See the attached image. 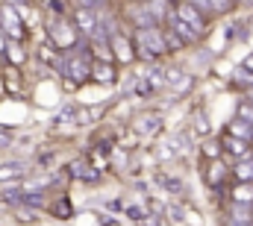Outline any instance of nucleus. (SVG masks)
Segmentation results:
<instances>
[{
  "mask_svg": "<svg viewBox=\"0 0 253 226\" xmlns=\"http://www.w3.org/2000/svg\"><path fill=\"white\" fill-rule=\"evenodd\" d=\"M74 27L91 38L94 30H97V12H94V9H85V6H77V9H74Z\"/></svg>",
  "mask_w": 253,
  "mask_h": 226,
  "instance_id": "6",
  "label": "nucleus"
},
{
  "mask_svg": "<svg viewBox=\"0 0 253 226\" xmlns=\"http://www.w3.org/2000/svg\"><path fill=\"white\" fill-rule=\"evenodd\" d=\"M147 12L153 15V21H159V18L168 15V6H165V0H150V3H147Z\"/></svg>",
  "mask_w": 253,
  "mask_h": 226,
  "instance_id": "18",
  "label": "nucleus"
},
{
  "mask_svg": "<svg viewBox=\"0 0 253 226\" xmlns=\"http://www.w3.org/2000/svg\"><path fill=\"white\" fill-rule=\"evenodd\" d=\"M47 9H50L53 15H65V3L62 0H47Z\"/></svg>",
  "mask_w": 253,
  "mask_h": 226,
  "instance_id": "26",
  "label": "nucleus"
},
{
  "mask_svg": "<svg viewBox=\"0 0 253 226\" xmlns=\"http://www.w3.org/2000/svg\"><path fill=\"white\" fill-rule=\"evenodd\" d=\"M191 82H194L191 76H180V79H177V94H183V91H189V88H191Z\"/></svg>",
  "mask_w": 253,
  "mask_h": 226,
  "instance_id": "25",
  "label": "nucleus"
},
{
  "mask_svg": "<svg viewBox=\"0 0 253 226\" xmlns=\"http://www.w3.org/2000/svg\"><path fill=\"white\" fill-rule=\"evenodd\" d=\"M230 135H236V138H242V141H251L253 138V126L248 123V120L236 117V120L230 123Z\"/></svg>",
  "mask_w": 253,
  "mask_h": 226,
  "instance_id": "11",
  "label": "nucleus"
},
{
  "mask_svg": "<svg viewBox=\"0 0 253 226\" xmlns=\"http://www.w3.org/2000/svg\"><path fill=\"white\" fill-rule=\"evenodd\" d=\"M248 97H251V106H253V88H251V94H248Z\"/></svg>",
  "mask_w": 253,
  "mask_h": 226,
  "instance_id": "36",
  "label": "nucleus"
},
{
  "mask_svg": "<svg viewBox=\"0 0 253 226\" xmlns=\"http://www.w3.org/2000/svg\"><path fill=\"white\" fill-rule=\"evenodd\" d=\"M177 21H183L186 27H191L197 36H203V33H206V15H203L194 3H189V0L177 3Z\"/></svg>",
  "mask_w": 253,
  "mask_h": 226,
  "instance_id": "3",
  "label": "nucleus"
},
{
  "mask_svg": "<svg viewBox=\"0 0 253 226\" xmlns=\"http://www.w3.org/2000/svg\"><path fill=\"white\" fill-rule=\"evenodd\" d=\"M6 3H9L12 9H24V6H27V0H6Z\"/></svg>",
  "mask_w": 253,
  "mask_h": 226,
  "instance_id": "32",
  "label": "nucleus"
},
{
  "mask_svg": "<svg viewBox=\"0 0 253 226\" xmlns=\"http://www.w3.org/2000/svg\"><path fill=\"white\" fill-rule=\"evenodd\" d=\"M233 200L236 203H253V182H239L233 188Z\"/></svg>",
  "mask_w": 253,
  "mask_h": 226,
  "instance_id": "13",
  "label": "nucleus"
},
{
  "mask_svg": "<svg viewBox=\"0 0 253 226\" xmlns=\"http://www.w3.org/2000/svg\"><path fill=\"white\" fill-rule=\"evenodd\" d=\"M109 0H77V6H85V9H100V6H106Z\"/></svg>",
  "mask_w": 253,
  "mask_h": 226,
  "instance_id": "24",
  "label": "nucleus"
},
{
  "mask_svg": "<svg viewBox=\"0 0 253 226\" xmlns=\"http://www.w3.org/2000/svg\"><path fill=\"white\" fill-rule=\"evenodd\" d=\"M59 71L65 74V79H68L71 85H80V82H85V79L91 76V62L85 59V50L68 53L65 62H59Z\"/></svg>",
  "mask_w": 253,
  "mask_h": 226,
  "instance_id": "2",
  "label": "nucleus"
},
{
  "mask_svg": "<svg viewBox=\"0 0 253 226\" xmlns=\"http://www.w3.org/2000/svg\"><path fill=\"white\" fill-rule=\"evenodd\" d=\"M0 30L12 38V41H21L27 33H24V24H21V18H18V12L9 6V3H3L0 6Z\"/></svg>",
  "mask_w": 253,
  "mask_h": 226,
  "instance_id": "5",
  "label": "nucleus"
},
{
  "mask_svg": "<svg viewBox=\"0 0 253 226\" xmlns=\"http://www.w3.org/2000/svg\"><path fill=\"white\" fill-rule=\"evenodd\" d=\"M239 117H242V120H248V123L253 126V106H251V103H242V106H239Z\"/></svg>",
  "mask_w": 253,
  "mask_h": 226,
  "instance_id": "23",
  "label": "nucleus"
},
{
  "mask_svg": "<svg viewBox=\"0 0 253 226\" xmlns=\"http://www.w3.org/2000/svg\"><path fill=\"white\" fill-rule=\"evenodd\" d=\"M171 24H174V33H177V36H180V38H183V44H194V41H197V38H200V36H197V33H194V30H191V27H186V24H183V21H177V15H174V18H171Z\"/></svg>",
  "mask_w": 253,
  "mask_h": 226,
  "instance_id": "12",
  "label": "nucleus"
},
{
  "mask_svg": "<svg viewBox=\"0 0 253 226\" xmlns=\"http://www.w3.org/2000/svg\"><path fill=\"white\" fill-rule=\"evenodd\" d=\"M47 33H50V38L56 41V47H59V50H68V47H74V44H77V27H74V24H68V21H62V18L50 21Z\"/></svg>",
  "mask_w": 253,
  "mask_h": 226,
  "instance_id": "4",
  "label": "nucleus"
},
{
  "mask_svg": "<svg viewBox=\"0 0 253 226\" xmlns=\"http://www.w3.org/2000/svg\"><path fill=\"white\" fill-rule=\"evenodd\" d=\"M156 182H159L162 188H168L171 194H183V191H186V188H183V182H180L177 176H168V173H162V176H159Z\"/></svg>",
  "mask_w": 253,
  "mask_h": 226,
  "instance_id": "15",
  "label": "nucleus"
},
{
  "mask_svg": "<svg viewBox=\"0 0 253 226\" xmlns=\"http://www.w3.org/2000/svg\"><path fill=\"white\" fill-rule=\"evenodd\" d=\"M227 226H248V224H242V221H236V218H233V221H227Z\"/></svg>",
  "mask_w": 253,
  "mask_h": 226,
  "instance_id": "35",
  "label": "nucleus"
},
{
  "mask_svg": "<svg viewBox=\"0 0 253 226\" xmlns=\"http://www.w3.org/2000/svg\"><path fill=\"white\" fill-rule=\"evenodd\" d=\"M135 47H138V53L144 59H156V56H162V53H168V47H165V30H159V27H141L135 33Z\"/></svg>",
  "mask_w": 253,
  "mask_h": 226,
  "instance_id": "1",
  "label": "nucleus"
},
{
  "mask_svg": "<svg viewBox=\"0 0 253 226\" xmlns=\"http://www.w3.org/2000/svg\"><path fill=\"white\" fill-rule=\"evenodd\" d=\"M224 150L233 153L236 159H248V156H251L248 141H242V138H236V135H227V138H224Z\"/></svg>",
  "mask_w": 253,
  "mask_h": 226,
  "instance_id": "10",
  "label": "nucleus"
},
{
  "mask_svg": "<svg viewBox=\"0 0 253 226\" xmlns=\"http://www.w3.org/2000/svg\"><path fill=\"white\" fill-rule=\"evenodd\" d=\"M6 47L12 50V59H15V62H24V53L18 50V41H12V38H9V44H6Z\"/></svg>",
  "mask_w": 253,
  "mask_h": 226,
  "instance_id": "28",
  "label": "nucleus"
},
{
  "mask_svg": "<svg viewBox=\"0 0 253 226\" xmlns=\"http://www.w3.org/2000/svg\"><path fill=\"white\" fill-rule=\"evenodd\" d=\"M91 79H97V82H115V68H112V62H91Z\"/></svg>",
  "mask_w": 253,
  "mask_h": 226,
  "instance_id": "9",
  "label": "nucleus"
},
{
  "mask_svg": "<svg viewBox=\"0 0 253 226\" xmlns=\"http://www.w3.org/2000/svg\"><path fill=\"white\" fill-rule=\"evenodd\" d=\"M227 176V168L221 165V162H212V168L206 170V179L212 182V185H221V179Z\"/></svg>",
  "mask_w": 253,
  "mask_h": 226,
  "instance_id": "17",
  "label": "nucleus"
},
{
  "mask_svg": "<svg viewBox=\"0 0 253 226\" xmlns=\"http://www.w3.org/2000/svg\"><path fill=\"white\" fill-rule=\"evenodd\" d=\"M233 79H236V82H242V85H251V88H253V74H251V71H245V68H236V71H233Z\"/></svg>",
  "mask_w": 253,
  "mask_h": 226,
  "instance_id": "21",
  "label": "nucleus"
},
{
  "mask_svg": "<svg viewBox=\"0 0 253 226\" xmlns=\"http://www.w3.org/2000/svg\"><path fill=\"white\" fill-rule=\"evenodd\" d=\"M36 218H39V215H36V212H30V209H21V212H18V221H24V224L36 221Z\"/></svg>",
  "mask_w": 253,
  "mask_h": 226,
  "instance_id": "29",
  "label": "nucleus"
},
{
  "mask_svg": "<svg viewBox=\"0 0 253 226\" xmlns=\"http://www.w3.org/2000/svg\"><path fill=\"white\" fill-rule=\"evenodd\" d=\"M9 144H12V138H9V135H3V132H0V150H3V147H9Z\"/></svg>",
  "mask_w": 253,
  "mask_h": 226,
  "instance_id": "34",
  "label": "nucleus"
},
{
  "mask_svg": "<svg viewBox=\"0 0 253 226\" xmlns=\"http://www.w3.org/2000/svg\"><path fill=\"white\" fill-rule=\"evenodd\" d=\"M242 68H245V71H251V74H253V53H251L248 59H245V62H242Z\"/></svg>",
  "mask_w": 253,
  "mask_h": 226,
  "instance_id": "33",
  "label": "nucleus"
},
{
  "mask_svg": "<svg viewBox=\"0 0 253 226\" xmlns=\"http://www.w3.org/2000/svg\"><path fill=\"white\" fill-rule=\"evenodd\" d=\"M132 129H135L141 138H153V135L162 129V117H159V114H153V112H150V114H141V117L132 123Z\"/></svg>",
  "mask_w": 253,
  "mask_h": 226,
  "instance_id": "7",
  "label": "nucleus"
},
{
  "mask_svg": "<svg viewBox=\"0 0 253 226\" xmlns=\"http://www.w3.org/2000/svg\"><path fill=\"white\" fill-rule=\"evenodd\" d=\"M233 218L242 221V224H251L253 215H251V209H248V203H236V206H233Z\"/></svg>",
  "mask_w": 253,
  "mask_h": 226,
  "instance_id": "19",
  "label": "nucleus"
},
{
  "mask_svg": "<svg viewBox=\"0 0 253 226\" xmlns=\"http://www.w3.org/2000/svg\"><path fill=\"white\" fill-rule=\"evenodd\" d=\"M233 173L239 176V182H253V162L251 159H242L239 165H233Z\"/></svg>",
  "mask_w": 253,
  "mask_h": 226,
  "instance_id": "14",
  "label": "nucleus"
},
{
  "mask_svg": "<svg viewBox=\"0 0 253 226\" xmlns=\"http://www.w3.org/2000/svg\"><path fill=\"white\" fill-rule=\"evenodd\" d=\"M109 44H112V53H115L118 62H132V59H135V53H132V41H129L126 36L115 33V36L109 38Z\"/></svg>",
  "mask_w": 253,
  "mask_h": 226,
  "instance_id": "8",
  "label": "nucleus"
},
{
  "mask_svg": "<svg viewBox=\"0 0 253 226\" xmlns=\"http://www.w3.org/2000/svg\"><path fill=\"white\" fill-rule=\"evenodd\" d=\"M126 218H129V221H147L150 215H147L144 206H129V209H126Z\"/></svg>",
  "mask_w": 253,
  "mask_h": 226,
  "instance_id": "22",
  "label": "nucleus"
},
{
  "mask_svg": "<svg viewBox=\"0 0 253 226\" xmlns=\"http://www.w3.org/2000/svg\"><path fill=\"white\" fill-rule=\"evenodd\" d=\"M203 153H206V156H212V159H215V156H218V153H221V147H215V144H212V141H206V144H203Z\"/></svg>",
  "mask_w": 253,
  "mask_h": 226,
  "instance_id": "30",
  "label": "nucleus"
},
{
  "mask_svg": "<svg viewBox=\"0 0 253 226\" xmlns=\"http://www.w3.org/2000/svg\"><path fill=\"white\" fill-rule=\"evenodd\" d=\"M24 173V165L21 162H12V165H3L0 168V179H12V176H21Z\"/></svg>",
  "mask_w": 253,
  "mask_h": 226,
  "instance_id": "20",
  "label": "nucleus"
},
{
  "mask_svg": "<svg viewBox=\"0 0 253 226\" xmlns=\"http://www.w3.org/2000/svg\"><path fill=\"white\" fill-rule=\"evenodd\" d=\"M71 173H74L77 179H85V182L97 179V170H91L88 165H83V162H74V165H71Z\"/></svg>",
  "mask_w": 253,
  "mask_h": 226,
  "instance_id": "16",
  "label": "nucleus"
},
{
  "mask_svg": "<svg viewBox=\"0 0 253 226\" xmlns=\"http://www.w3.org/2000/svg\"><path fill=\"white\" fill-rule=\"evenodd\" d=\"M56 212H59L56 218H71V203H65V200H59V203H56Z\"/></svg>",
  "mask_w": 253,
  "mask_h": 226,
  "instance_id": "27",
  "label": "nucleus"
},
{
  "mask_svg": "<svg viewBox=\"0 0 253 226\" xmlns=\"http://www.w3.org/2000/svg\"><path fill=\"white\" fill-rule=\"evenodd\" d=\"M180 76H183V74H180L177 68H171V71H165V82H177Z\"/></svg>",
  "mask_w": 253,
  "mask_h": 226,
  "instance_id": "31",
  "label": "nucleus"
}]
</instances>
